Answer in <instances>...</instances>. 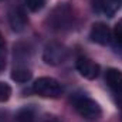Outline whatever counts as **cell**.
<instances>
[{
    "label": "cell",
    "mask_w": 122,
    "mask_h": 122,
    "mask_svg": "<svg viewBox=\"0 0 122 122\" xmlns=\"http://www.w3.org/2000/svg\"><path fill=\"white\" fill-rule=\"evenodd\" d=\"M90 38L98 44H108L111 41V30L104 23H95L91 29Z\"/></svg>",
    "instance_id": "6"
},
{
    "label": "cell",
    "mask_w": 122,
    "mask_h": 122,
    "mask_svg": "<svg viewBox=\"0 0 122 122\" xmlns=\"http://www.w3.org/2000/svg\"><path fill=\"white\" fill-rule=\"evenodd\" d=\"M122 0H94V9L108 17H112L121 7Z\"/></svg>",
    "instance_id": "7"
},
{
    "label": "cell",
    "mask_w": 122,
    "mask_h": 122,
    "mask_svg": "<svg viewBox=\"0 0 122 122\" xmlns=\"http://www.w3.org/2000/svg\"><path fill=\"white\" fill-rule=\"evenodd\" d=\"M43 122H60L57 118H54V117H46V119Z\"/></svg>",
    "instance_id": "16"
},
{
    "label": "cell",
    "mask_w": 122,
    "mask_h": 122,
    "mask_svg": "<svg viewBox=\"0 0 122 122\" xmlns=\"http://www.w3.org/2000/svg\"><path fill=\"white\" fill-rule=\"evenodd\" d=\"M11 78H13L16 82L24 84V82H27V81L31 78V71L29 70V68L19 67V68L13 70V72H11Z\"/></svg>",
    "instance_id": "10"
},
{
    "label": "cell",
    "mask_w": 122,
    "mask_h": 122,
    "mask_svg": "<svg viewBox=\"0 0 122 122\" xmlns=\"http://www.w3.org/2000/svg\"><path fill=\"white\" fill-rule=\"evenodd\" d=\"M26 4L31 11H38L44 7L46 0H26Z\"/></svg>",
    "instance_id": "14"
},
{
    "label": "cell",
    "mask_w": 122,
    "mask_h": 122,
    "mask_svg": "<svg viewBox=\"0 0 122 122\" xmlns=\"http://www.w3.org/2000/svg\"><path fill=\"white\" fill-rule=\"evenodd\" d=\"M71 102L75 108V111L85 119H98L101 117V108L99 105L85 95H74L71 98Z\"/></svg>",
    "instance_id": "2"
},
{
    "label": "cell",
    "mask_w": 122,
    "mask_h": 122,
    "mask_svg": "<svg viewBox=\"0 0 122 122\" xmlns=\"http://www.w3.org/2000/svg\"><path fill=\"white\" fill-rule=\"evenodd\" d=\"M67 58V48L60 44V43H48L44 47V53H43V60L48 65H60L61 62Z\"/></svg>",
    "instance_id": "4"
},
{
    "label": "cell",
    "mask_w": 122,
    "mask_h": 122,
    "mask_svg": "<svg viewBox=\"0 0 122 122\" xmlns=\"http://www.w3.org/2000/svg\"><path fill=\"white\" fill-rule=\"evenodd\" d=\"M112 38L117 47L122 48V20L117 23V26L114 27V33H112Z\"/></svg>",
    "instance_id": "11"
},
{
    "label": "cell",
    "mask_w": 122,
    "mask_h": 122,
    "mask_svg": "<svg viewBox=\"0 0 122 122\" xmlns=\"http://www.w3.org/2000/svg\"><path fill=\"white\" fill-rule=\"evenodd\" d=\"M9 23H10V27H11L13 31L21 33L26 29V26H27V19H26L24 13L17 9V10L10 11V14H9Z\"/></svg>",
    "instance_id": "8"
},
{
    "label": "cell",
    "mask_w": 122,
    "mask_h": 122,
    "mask_svg": "<svg viewBox=\"0 0 122 122\" xmlns=\"http://www.w3.org/2000/svg\"><path fill=\"white\" fill-rule=\"evenodd\" d=\"M75 67H77L78 72L87 80H94L99 74V65L97 62H94L92 60L87 58V57H80L77 60Z\"/></svg>",
    "instance_id": "5"
},
{
    "label": "cell",
    "mask_w": 122,
    "mask_h": 122,
    "mask_svg": "<svg viewBox=\"0 0 122 122\" xmlns=\"http://www.w3.org/2000/svg\"><path fill=\"white\" fill-rule=\"evenodd\" d=\"M11 95V88L6 82H0V102H6Z\"/></svg>",
    "instance_id": "13"
},
{
    "label": "cell",
    "mask_w": 122,
    "mask_h": 122,
    "mask_svg": "<svg viewBox=\"0 0 122 122\" xmlns=\"http://www.w3.org/2000/svg\"><path fill=\"white\" fill-rule=\"evenodd\" d=\"M118 105L122 108V94H118Z\"/></svg>",
    "instance_id": "18"
},
{
    "label": "cell",
    "mask_w": 122,
    "mask_h": 122,
    "mask_svg": "<svg viewBox=\"0 0 122 122\" xmlns=\"http://www.w3.org/2000/svg\"><path fill=\"white\" fill-rule=\"evenodd\" d=\"M105 81L112 91H115L117 94H122V72L119 70L115 68L108 70L105 75Z\"/></svg>",
    "instance_id": "9"
},
{
    "label": "cell",
    "mask_w": 122,
    "mask_h": 122,
    "mask_svg": "<svg viewBox=\"0 0 122 122\" xmlns=\"http://www.w3.org/2000/svg\"><path fill=\"white\" fill-rule=\"evenodd\" d=\"M72 21H74L72 10H71V7L67 3L58 4L51 11V14L48 16V19H47L48 27L51 30H56V31L68 30L72 26Z\"/></svg>",
    "instance_id": "1"
},
{
    "label": "cell",
    "mask_w": 122,
    "mask_h": 122,
    "mask_svg": "<svg viewBox=\"0 0 122 122\" xmlns=\"http://www.w3.org/2000/svg\"><path fill=\"white\" fill-rule=\"evenodd\" d=\"M4 67H6V61H4V57H3V54L0 51V71H3Z\"/></svg>",
    "instance_id": "15"
},
{
    "label": "cell",
    "mask_w": 122,
    "mask_h": 122,
    "mask_svg": "<svg viewBox=\"0 0 122 122\" xmlns=\"http://www.w3.org/2000/svg\"><path fill=\"white\" fill-rule=\"evenodd\" d=\"M17 122H34V117L30 109H21L17 114Z\"/></svg>",
    "instance_id": "12"
},
{
    "label": "cell",
    "mask_w": 122,
    "mask_h": 122,
    "mask_svg": "<svg viewBox=\"0 0 122 122\" xmlns=\"http://www.w3.org/2000/svg\"><path fill=\"white\" fill-rule=\"evenodd\" d=\"M33 91L44 98H58L62 92V87L54 78L41 77L33 84Z\"/></svg>",
    "instance_id": "3"
},
{
    "label": "cell",
    "mask_w": 122,
    "mask_h": 122,
    "mask_svg": "<svg viewBox=\"0 0 122 122\" xmlns=\"http://www.w3.org/2000/svg\"><path fill=\"white\" fill-rule=\"evenodd\" d=\"M3 48H4V38H3V36L0 34V51H3Z\"/></svg>",
    "instance_id": "17"
}]
</instances>
